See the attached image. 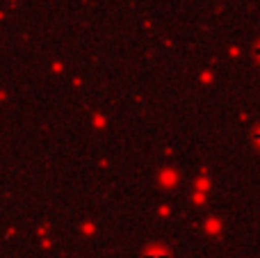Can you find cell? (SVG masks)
<instances>
[{
  "instance_id": "2",
  "label": "cell",
  "mask_w": 260,
  "mask_h": 258,
  "mask_svg": "<svg viewBox=\"0 0 260 258\" xmlns=\"http://www.w3.org/2000/svg\"><path fill=\"white\" fill-rule=\"evenodd\" d=\"M258 133H260V131H258ZM256 142H258V144H260V137H256Z\"/></svg>"
},
{
  "instance_id": "1",
  "label": "cell",
  "mask_w": 260,
  "mask_h": 258,
  "mask_svg": "<svg viewBox=\"0 0 260 258\" xmlns=\"http://www.w3.org/2000/svg\"><path fill=\"white\" fill-rule=\"evenodd\" d=\"M144 258H171V254L165 247H151V249L144 254Z\"/></svg>"
}]
</instances>
